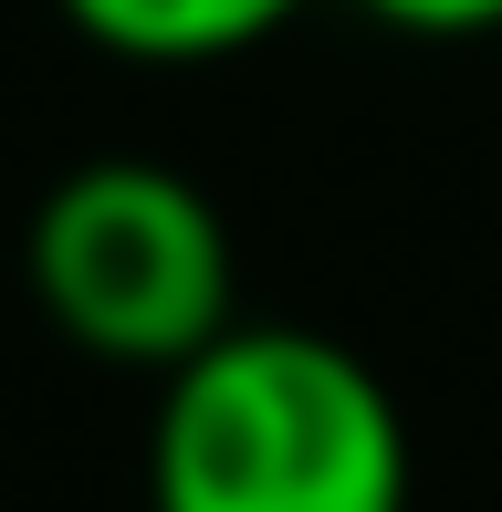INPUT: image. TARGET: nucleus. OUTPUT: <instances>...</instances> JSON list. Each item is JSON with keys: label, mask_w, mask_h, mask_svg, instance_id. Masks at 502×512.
Wrapping results in <instances>:
<instances>
[{"label": "nucleus", "mask_w": 502, "mask_h": 512, "mask_svg": "<svg viewBox=\"0 0 502 512\" xmlns=\"http://www.w3.org/2000/svg\"><path fill=\"white\" fill-rule=\"evenodd\" d=\"M157 512H408V418L356 345L231 324L168 366L147 429Z\"/></svg>", "instance_id": "obj_1"}, {"label": "nucleus", "mask_w": 502, "mask_h": 512, "mask_svg": "<svg viewBox=\"0 0 502 512\" xmlns=\"http://www.w3.org/2000/svg\"><path fill=\"white\" fill-rule=\"evenodd\" d=\"M32 304L105 366H189L231 335V230L157 157H95L32 209Z\"/></svg>", "instance_id": "obj_2"}, {"label": "nucleus", "mask_w": 502, "mask_h": 512, "mask_svg": "<svg viewBox=\"0 0 502 512\" xmlns=\"http://www.w3.org/2000/svg\"><path fill=\"white\" fill-rule=\"evenodd\" d=\"M293 11L304 0H63V21L126 63H220L272 42Z\"/></svg>", "instance_id": "obj_3"}, {"label": "nucleus", "mask_w": 502, "mask_h": 512, "mask_svg": "<svg viewBox=\"0 0 502 512\" xmlns=\"http://www.w3.org/2000/svg\"><path fill=\"white\" fill-rule=\"evenodd\" d=\"M377 11L387 32H419V42H461V32H502V0H356Z\"/></svg>", "instance_id": "obj_4"}]
</instances>
